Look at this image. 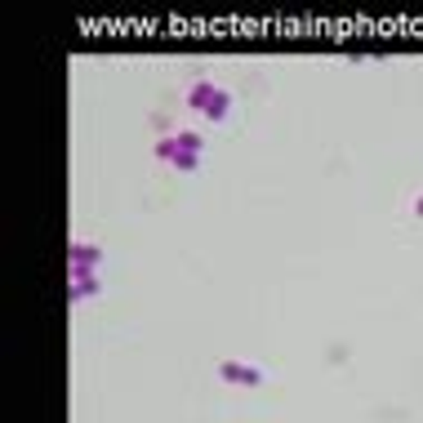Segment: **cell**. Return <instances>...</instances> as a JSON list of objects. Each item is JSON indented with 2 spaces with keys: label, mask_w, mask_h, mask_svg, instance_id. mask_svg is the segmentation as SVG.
<instances>
[{
  "label": "cell",
  "mask_w": 423,
  "mask_h": 423,
  "mask_svg": "<svg viewBox=\"0 0 423 423\" xmlns=\"http://www.w3.org/2000/svg\"><path fill=\"white\" fill-rule=\"evenodd\" d=\"M201 152H205V134H196V129H174V134L156 138V161H165L178 174H192L201 165Z\"/></svg>",
  "instance_id": "cell-1"
},
{
  "label": "cell",
  "mask_w": 423,
  "mask_h": 423,
  "mask_svg": "<svg viewBox=\"0 0 423 423\" xmlns=\"http://www.w3.org/2000/svg\"><path fill=\"white\" fill-rule=\"evenodd\" d=\"M187 107L192 112H201L205 120H227L232 116V107H236V99L223 89V85H214V80H192V89H187Z\"/></svg>",
  "instance_id": "cell-2"
},
{
  "label": "cell",
  "mask_w": 423,
  "mask_h": 423,
  "mask_svg": "<svg viewBox=\"0 0 423 423\" xmlns=\"http://www.w3.org/2000/svg\"><path fill=\"white\" fill-rule=\"evenodd\" d=\"M99 263H103V250L94 245V241H71V250H67V276L99 272Z\"/></svg>",
  "instance_id": "cell-3"
},
{
  "label": "cell",
  "mask_w": 423,
  "mask_h": 423,
  "mask_svg": "<svg viewBox=\"0 0 423 423\" xmlns=\"http://www.w3.org/2000/svg\"><path fill=\"white\" fill-rule=\"evenodd\" d=\"M219 379H223V383H236V388H259V383H263V370L250 366V361L227 357V361H219Z\"/></svg>",
  "instance_id": "cell-4"
},
{
  "label": "cell",
  "mask_w": 423,
  "mask_h": 423,
  "mask_svg": "<svg viewBox=\"0 0 423 423\" xmlns=\"http://www.w3.org/2000/svg\"><path fill=\"white\" fill-rule=\"evenodd\" d=\"M99 272H80V276H67V294H71V303H85V299H99Z\"/></svg>",
  "instance_id": "cell-5"
},
{
  "label": "cell",
  "mask_w": 423,
  "mask_h": 423,
  "mask_svg": "<svg viewBox=\"0 0 423 423\" xmlns=\"http://www.w3.org/2000/svg\"><path fill=\"white\" fill-rule=\"evenodd\" d=\"M415 219H423V192L415 196Z\"/></svg>",
  "instance_id": "cell-6"
}]
</instances>
